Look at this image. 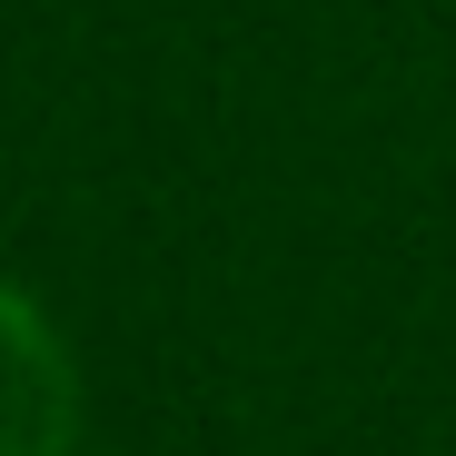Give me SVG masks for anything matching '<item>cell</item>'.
I'll return each mask as SVG.
<instances>
[{
    "mask_svg": "<svg viewBox=\"0 0 456 456\" xmlns=\"http://www.w3.org/2000/svg\"><path fill=\"white\" fill-rule=\"evenodd\" d=\"M0 456H80V367L11 278H0Z\"/></svg>",
    "mask_w": 456,
    "mask_h": 456,
    "instance_id": "1",
    "label": "cell"
}]
</instances>
